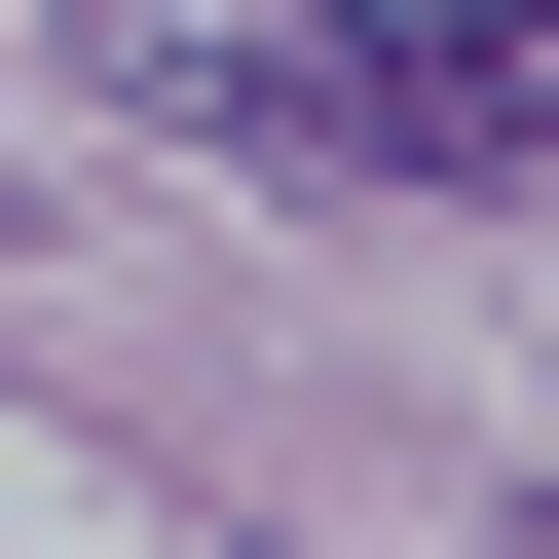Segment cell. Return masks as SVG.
Listing matches in <instances>:
<instances>
[{
  "label": "cell",
  "mask_w": 559,
  "mask_h": 559,
  "mask_svg": "<svg viewBox=\"0 0 559 559\" xmlns=\"http://www.w3.org/2000/svg\"><path fill=\"white\" fill-rule=\"evenodd\" d=\"M38 38H75V112L261 150V187H336V112H373V0H38Z\"/></svg>",
  "instance_id": "obj_1"
},
{
  "label": "cell",
  "mask_w": 559,
  "mask_h": 559,
  "mask_svg": "<svg viewBox=\"0 0 559 559\" xmlns=\"http://www.w3.org/2000/svg\"><path fill=\"white\" fill-rule=\"evenodd\" d=\"M336 187H559V0H373Z\"/></svg>",
  "instance_id": "obj_2"
}]
</instances>
